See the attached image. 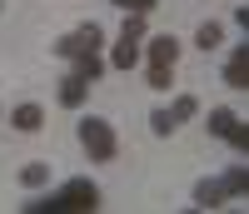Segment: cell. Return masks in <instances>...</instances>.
<instances>
[{"label":"cell","mask_w":249,"mask_h":214,"mask_svg":"<svg viewBox=\"0 0 249 214\" xmlns=\"http://www.w3.org/2000/svg\"><path fill=\"white\" fill-rule=\"evenodd\" d=\"M35 214H65V209H100V184L95 179H70L60 195H45V199H35L25 204Z\"/></svg>","instance_id":"1"},{"label":"cell","mask_w":249,"mask_h":214,"mask_svg":"<svg viewBox=\"0 0 249 214\" xmlns=\"http://www.w3.org/2000/svg\"><path fill=\"white\" fill-rule=\"evenodd\" d=\"M80 144H85V155L95 160V164H105V160H115V149H120V140H115V125L110 120H100V115H80Z\"/></svg>","instance_id":"2"},{"label":"cell","mask_w":249,"mask_h":214,"mask_svg":"<svg viewBox=\"0 0 249 214\" xmlns=\"http://www.w3.org/2000/svg\"><path fill=\"white\" fill-rule=\"evenodd\" d=\"M10 125H15L20 135H35V130H45V110H40L35 100H20L15 110H10Z\"/></svg>","instance_id":"3"},{"label":"cell","mask_w":249,"mask_h":214,"mask_svg":"<svg viewBox=\"0 0 249 214\" xmlns=\"http://www.w3.org/2000/svg\"><path fill=\"white\" fill-rule=\"evenodd\" d=\"M144 55H150V65H175L184 55V45H179V35H155L150 45H144Z\"/></svg>","instance_id":"4"},{"label":"cell","mask_w":249,"mask_h":214,"mask_svg":"<svg viewBox=\"0 0 249 214\" xmlns=\"http://www.w3.org/2000/svg\"><path fill=\"white\" fill-rule=\"evenodd\" d=\"M85 95H90V80H85V75H65V80H60V90H55V100L65 105V110H80Z\"/></svg>","instance_id":"5"},{"label":"cell","mask_w":249,"mask_h":214,"mask_svg":"<svg viewBox=\"0 0 249 214\" xmlns=\"http://www.w3.org/2000/svg\"><path fill=\"white\" fill-rule=\"evenodd\" d=\"M224 85H230V90H244V85H249V50L244 45L224 60Z\"/></svg>","instance_id":"6"},{"label":"cell","mask_w":249,"mask_h":214,"mask_svg":"<svg viewBox=\"0 0 249 214\" xmlns=\"http://www.w3.org/2000/svg\"><path fill=\"white\" fill-rule=\"evenodd\" d=\"M219 189H224V199H244V195H249V169H244V164H230V169L219 175Z\"/></svg>","instance_id":"7"},{"label":"cell","mask_w":249,"mask_h":214,"mask_svg":"<svg viewBox=\"0 0 249 214\" xmlns=\"http://www.w3.org/2000/svg\"><path fill=\"white\" fill-rule=\"evenodd\" d=\"M75 35V45H80V55H100V45H105V30L95 25V20H85L80 30H70Z\"/></svg>","instance_id":"8"},{"label":"cell","mask_w":249,"mask_h":214,"mask_svg":"<svg viewBox=\"0 0 249 214\" xmlns=\"http://www.w3.org/2000/svg\"><path fill=\"white\" fill-rule=\"evenodd\" d=\"M234 130H239V115H234V110H224V105L210 110V135H214V140H230Z\"/></svg>","instance_id":"9"},{"label":"cell","mask_w":249,"mask_h":214,"mask_svg":"<svg viewBox=\"0 0 249 214\" xmlns=\"http://www.w3.org/2000/svg\"><path fill=\"white\" fill-rule=\"evenodd\" d=\"M195 204H199V209H219V204H230V199H224L219 179H199V184H195Z\"/></svg>","instance_id":"10"},{"label":"cell","mask_w":249,"mask_h":214,"mask_svg":"<svg viewBox=\"0 0 249 214\" xmlns=\"http://www.w3.org/2000/svg\"><path fill=\"white\" fill-rule=\"evenodd\" d=\"M110 65H115V70H135V65H140V45L120 35V45L110 50Z\"/></svg>","instance_id":"11"},{"label":"cell","mask_w":249,"mask_h":214,"mask_svg":"<svg viewBox=\"0 0 249 214\" xmlns=\"http://www.w3.org/2000/svg\"><path fill=\"white\" fill-rule=\"evenodd\" d=\"M219 40H224V25H219V20H204V25L195 30V45H199V50H214Z\"/></svg>","instance_id":"12"},{"label":"cell","mask_w":249,"mask_h":214,"mask_svg":"<svg viewBox=\"0 0 249 214\" xmlns=\"http://www.w3.org/2000/svg\"><path fill=\"white\" fill-rule=\"evenodd\" d=\"M20 184H25V189H45L50 184V164H25V169H20Z\"/></svg>","instance_id":"13"},{"label":"cell","mask_w":249,"mask_h":214,"mask_svg":"<svg viewBox=\"0 0 249 214\" xmlns=\"http://www.w3.org/2000/svg\"><path fill=\"white\" fill-rule=\"evenodd\" d=\"M75 75H85L95 85L100 75H105V60H100V55H75Z\"/></svg>","instance_id":"14"},{"label":"cell","mask_w":249,"mask_h":214,"mask_svg":"<svg viewBox=\"0 0 249 214\" xmlns=\"http://www.w3.org/2000/svg\"><path fill=\"white\" fill-rule=\"evenodd\" d=\"M150 130H155L160 140H170L179 125H175V115H170V110H150Z\"/></svg>","instance_id":"15"},{"label":"cell","mask_w":249,"mask_h":214,"mask_svg":"<svg viewBox=\"0 0 249 214\" xmlns=\"http://www.w3.org/2000/svg\"><path fill=\"white\" fill-rule=\"evenodd\" d=\"M170 115H175V125H184V120H195V115H199V100H195V95H179V100L170 105Z\"/></svg>","instance_id":"16"},{"label":"cell","mask_w":249,"mask_h":214,"mask_svg":"<svg viewBox=\"0 0 249 214\" xmlns=\"http://www.w3.org/2000/svg\"><path fill=\"white\" fill-rule=\"evenodd\" d=\"M150 90H175V65H150Z\"/></svg>","instance_id":"17"},{"label":"cell","mask_w":249,"mask_h":214,"mask_svg":"<svg viewBox=\"0 0 249 214\" xmlns=\"http://www.w3.org/2000/svg\"><path fill=\"white\" fill-rule=\"evenodd\" d=\"M124 40H135V45H140V40L144 35H150V25H144V15H124V30H120Z\"/></svg>","instance_id":"18"},{"label":"cell","mask_w":249,"mask_h":214,"mask_svg":"<svg viewBox=\"0 0 249 214\" xmlns=\"http://www.w3.org/2000/svg\"><path fill=\"white\" fill-rule=\"evenodd\" d=\"M110 5H115V10H130V15H150L160 0H110Z\"/></svg>","instance_id":"19"},{"label":"cell","mask_w":249,"mask_h":214,"mask_svg":"<svg viewBox=\"0 0 249 214\" xmlns=\"http://www.w3.org/2000/svg\"><path fill=\"white\" fill-rule=\"evenodd\" d=\"M230 144H234V149H239V155H244V149H249V125H244V120H239V130H234V135H230Z\"/></svg>","instance_id":"20"},{"label":"cell","mask_w":249,"mask_h":214,"mask_svg":"<svg viewBox=\"0 0 249 214\" xmlns=\"http://www.w3.org/2000/svg\"><path fill=\"white\" fill-rule=\"evenodd\" d=\"M0 5H5V0H0Z\"/></svg>","instance_id":"21"}]
</instances>
